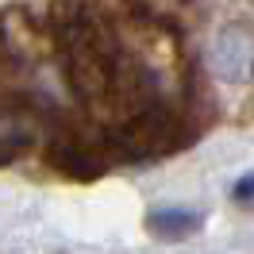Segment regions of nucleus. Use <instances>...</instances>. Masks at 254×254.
I'll return each instance as SVG.
<instances>
[{
    "mask_svg": "<svg viewBox=\"0 0 254 254\" xmlns=\"http://www.w3.org/2000/svg\"><path fill=\"white\" fill-rule=\"evenodd\" d=\"M208 73L223 85H247L254 81V23L231 19L208 43Z\"/></svg>",
    "mask_w": 254,
    "mask_h": 254,
    "instance_id": "nucleus-1",
    "label": "nucleus"
},
{
    "mask_svg": "<svg viewBox=\"0 0 254 254\" xmlns=\"http://www.w3.org/2000/svg\"><path fill=\"white\" fill-rule=\"evenodd\" d=\"M35 135H39V124L31 112L4 104L0 108V166H12L16 158H23L35 146Z\"/></svg>",
    "mask_w": 254,
    "mask_h": 254,
    "instance_id": "nucleus-2",
    "label": "nucleus"
},
{
    "mask_svg": "<svg viewBox=\"0 0 254 254\" xmlns=\"http://www.w3.org/2000/svg\"><path fill=\"white\" fill-rule=\"evenodd\" d=\"M146 227H150V235L174 243V239H189L200 227V216L189 212V208H158V212L146 216Z\"/></svg>",
    "mask_w": 254,
    "mask_h": 254,
    "instance_id": "nucleus-3",
    "label": "nucleus"
},
{
    "mask_svg": "<svg viewBox=\"0 0 254 254\" xmlns=\"http://www.w3.org/2000/svg\"><path fill=\"white\" fill-rule=\"evenodd\" d=\"M235 200H243V204H254V174H247V177L235 185Z\"/></svg>",
    "mask_w": 254,
    "mask_h": 254,
    "instance_id": "nucleus-4",
    "label": "nucleus"
}]
</instances>
